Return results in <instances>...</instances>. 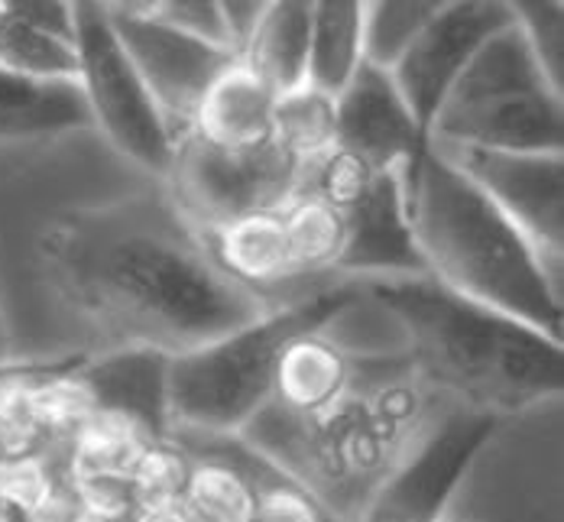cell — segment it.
Here are the masks:
<instances>
[{
  "mask_svg": "<svg viewBox=\"0 0 564 522\" xmlns=\"http://www.w3.org/2000/svg\"><path fill=\"white\" fill-rule=\"evenodd\" d=\"M36 253L53 295L105 350L178 357L280 305L221 273L166 198L127 195L58 211Z\"/></svg>",
  "mask_w": 564,
  "mask_h": 522,
  "instance_id": "1",
  "label": "cell"
},
{
  "mask_svg": "<svg viewBox=\"0 0 564 522\" xmlns=\"http://www.w3.org/2000/svg\"><path fill=\"white\" fill-rule=\"evenodd\" d=\"M442 403L405 357L357 360L354 387L328 412L299 418L267 406L237 438L299 483L328 520L360 522Z\"/></svg>",
  "mask_w": 564,
  "mask_h": 522,
  "instance_id": "2",
  "label": "cell"
},
{
  "mask_svg": "<svg viewBox=\"0 0 564 522\" xmlns=\"http://www.w3.org/2000/svg\"><path fill=\"white\" fill-rule=\"evenodd\" d=\"M360 292L383 305L402 331L415 380L457 406L497 418L562 403L558 341L467 302L435 280H373Z\"/></svg>",
  "mask_w": 564,
  "mask_h": 522,
  "instance_id": "3",
  "label": "cell"
},
{
  "mask_svg": "<svg viewBox=\"0 0 564 522\" xmlns=\"http://www.w3.org/2000/svg\"><path fill=\"white\" fill-rule=\"evenodd\" d=\"M409 225L429 280L562 345V280L432 146L409 185Z\"/></svg>",
  "mask_w": 564,
  "mask_h": 522,
  "instance_id": "4",
  "label": "cell"
},
{
  "mask_svg": "<svg viewBox=\"0 0 564 522\" xmlns=\"http://www.w3.org/2000/svg\"><path fill=\"white\" fill-rule=\"evenodd\" d=\"M360 283L332 280L318 290L280 302L263 318L230 331L225 338L170 357L166 367V412L170 438H237L273 393V367L282 345L292 335L325 328L347 302H354Z\"/></svg>",
  "mask_w": 564,
  "mask_h": 522,
  "instance_id": "5",
  "label": "cell"
},
{
  "mask_svg": "<svg viewBox=\"0 0 564 522\" xmlns=\"http://www.w3.org/2000/svg\"><path fill=\"white\" fill-rule=\"evenodd\" d=\"M562 91L516 17L474 53L429 127V143L497 153H562Z\"/></svg>",
  "mask_w": 564,
  "mask_h": 522,
  "instance_id": "6",
  "label": "cell"
},
{
  "mask_svg": "<svg viewBox=\"0 0 564 522\" xmlns=\"http://www.w3.org/2000/svg\"><path fill=\"white\" fill-rule=\"evenodd\" d=\"M302 163H295L276 140L260 146H215L185 133L172 150L170 205L198 233H212L243 215L280 211L299 192Z\"/></svg>",
  "mask_w": 564,
  "mask_h": 522,
  "instance_id": "7",
  "label": "cell"
},
{
  "mask_svg": "<svg viewBox=\"0 0 564 522\" xmlns=\"http://www.w3.org/2000/svg\"><path fill=\"white\" fill-rule=\"evenodd\" d=\"M78 88L91 115L95 133L108 140L113 153L153 178H166L175 150L166 117L143 88L137 68L117 43L105 3H72Z\"/></svg>",
  "mask_w": 564,
  "mask_h": 522,
  "instance_id": "8",
  "label": "cell"
},
{
  "mask_svg": "<svg viewBox=\"0 0 564 522\" xmlns=\"http://www.w3.org/2000/svg\"><path fill=\"white\" fill-rule=\"evenodd\" d=\"M503 418L442 403L419 442L383 480L360 522H442L452 516L454 493L484 455Z\"/></svg>",
  "mask_w": 564,
  "mask_h": 522,
  "instance_id": "9",
  "label": "cell"
},
{
  "mask_svg": "<svg viewBox=\"0 0 564 522\" xmlns=\"http://www.w3.org/2000/svg\"><path fill=\"white\" fill-rule=\"evenodd\" d=\"M105 13L117 43L178 143L192 130L195 111L212 81L237 56L160 23L150 3H105Z\"/></svg>",
  "mask_w": 564,
  "mask_h": 522,
  "instance_id": "10",
  "label": "cell"
},
{
  "mask_svg": "<svg viewBox=\"0 0 564 522\" xmlns=\"http://www.w3.org/2000/svg\"><path fill=\"white\" fill-rule=\"evenodd\" d=\"M445 163L470 178L507 215L552 276L562 280L564 160L562 153H497L429 143Z\"/></svg>",
  "mask_w": 564,
  "mask_h": 522,
  "instance_id": "11",
  "label": "cell"
},
{
  "mask_svg": "<svg viewBox=\"0 0 564 522\" xmlns=\"http://www.w3.org/2000/svg\"><path fill=\"white\" fill-rule=\"evenodd\" d=\"M507 23H512L509 3H438L429 23L390 68L399 98L425 137L457 75Z\"/></svg>",
  "mask_w": 564,
  "mask_h": 522,
  "instance_id": "12",
  "label": "cell"
},
{
  "mask_svg": "<svg viewBox=\"0 0 564 522\" xmlns=\"http://www.w3.org/2000/svg\"><path fill=\"white\" fill-rule=\"evenodd\" d=\"M335 146L380 173L405 175L412 185L429 137L399 98L390 72L364 62L335 98Z\"/></svg>",
  "mask_w": 564,
  "mask_h": 522,
  "instance_id": "13",
  "label": "cell"
},
{
  "mask_svg": "<svg viewBox=\"0 0 564 522\" xmlns=\"http://www.w3.org/2000/svg\"><path fill=\"white\" fill-rule=\"evenodd\" d=\"M344 250L338 276L350 283L373 280H422L425 263L419 257L409 225V178L377 173L373 182L344 211Z\"/></svg>",
  "mask_w": 564,
  "mask_h": 522,
  "instance_id": "14",
  "label": "cell"
},
{
  "mask_svg": "<svg viewBox=\"0 0 564 522\" xmlns=\"http://www.w3.org/2000/svg\"><path fill=\"white\" fill-rule=\"evenodd\" d=\"M0 68L30 81H78L72 3H0Z\"/></svg>",
  "mask_w": 564,
  "mask_h": 522,
  "instance_id": "15",
  "label": "cell"
},
{
  "mask_svg": "<svg viewBox=\"0 0 564 522\" xmlns=\"http://www.w3.org/2000/svg\"><path fill=\"white\" fill-rule=\"evenodd\" d=\"M357 380V360L338 348L325 328L292 335L273 367L270 406L285 415H318L340 403Z\"/></svg>",
  "mask_w": 564,
  "mask_h": 522,
  "instance_id": "16",
  "label": "cell"
},
{
  "mask_svg": "<svg viewBox=\"0 0 564 522\" xmlns=\"http://www.w3.org/2000/svg\"><path fill=\"white\" fill-rule=\"evenodd\" d=\"M166 367V354L147 348L98 350L78 360V370L88 380L98 409H113L137 418L153 438H170Z\"/></svg>",
  "mask_w": 564,
  "mask_h": 522,
  "instance_id": "17",
  "label": "cell"
},
{
  "mask_svg": "<svg viewBox=\"0 0 564 522\" xmlns=\"http://www.w3.org/2000/svg\"><path fill=\"white\" fill-rule=\"evenodd\" d=\"M95 133L78 81H30L0 68V146H40Z\"/></svg>",
  "mask_w": 564,
  "mask_h": 522,
  "instance_id": "18",
  "label": "cell"
},
{
  "mask_svg": "<svg viewBox=\"0 0 564 522\" xmlns=\"http://www.w3.org/2000/svg\"><path fill=\"white\" fill-rule=\"evenodd\" d=\"M202 243L208 247V253L221 267V273H227L234 283H240L243 290L257 292V295L273 298L270 295L273 290H285L292 283H315V280H299L292 270L280 211L243 215L230 225H221L212 233H205Z\"/></svg>",
  "mask_w": 564,
  "mask_h": 522,
  "instance_id": "19",
  "label": "cell"
},
{
  "mask_svg": "<svg viewBox=\"0 0 564 522\" xmlns=\"http://www.w3.org/2000/svg\"><path fill=\"white\" fill-rule=\"evenodd\" d=\"M276 95L237 56L205 91L192 130L215 146H260L273 140Z\"/></svg>",
  "mask_w": 564,
  "mask_h": 522,
  "instance_id": "20",
  "label": "cell"
},
{
  "mask_svg": "<svg viewBox=\"0 0 564 522\" xmlns=\"http://www.w3.org/2000/svg\"><path fill=\"white\" fill-rule=\"evenodd\" d=\"M312 3H267L240 58L263 78V85L285 98L305 88L308 78Z\"/></svg>",
  "mask_w": 564,
  "mask_h": 522,
  "instance_id": "21",
  "label": "cell"
},
{
  "mask_svg": "<svg viewBox=\"0 0 564 522\" xmlns=\"http://www.w3.org/2000/svg\"><path fill=\"white\" fill-rule=\"evenodd\" d=\"M364 65V3H312L308 78L305 88L338 98Z\"/></svg>",
  "mask_w": 564,
  "mask_h": 522,
  "instance_id": "22",
  "label": "cell"
},
{
  "mask_svg": "<svg viewBox=\"0 0 564 522\" xmlns=\"http://www.w3.org/2000/svg\"><path fill=\"white\" fill-rule=\"evenodd\" d=\"M163 438H153L137 418L113 412V409H95L78 432L68 438V458H65V477H123L130 480L133 467L140 465L143 452Z\"/></svg>",
  "mask_w": 564,
  "mask_h": 522,
  "instance_id": "23",
  "label": "cell"
},
{
  "mask_svg": "<svg viewBox=\"0 0 564 522\" xmlns=\"http://www.w3.org/2000/svg\"><path fill=\"white\" fill-rule=\"evenodd\" d=\"M282 233L289 260L299 280L338 276V260L344 250V215L318 195L299 192L280 208Z\"/></svg>",
  "mask_w": 564,
  "mask_h": 522,
  "instance_id": "24",
  "label": "cell"
},
{
  "mask_svg": "<svg viewBox=\"0 0 564 522\" xmlns=\"http://www.w3.org/2000/svg\"><path fill=\"white\" fill-rule=\"evenodd\" d=\"M182 510L192 522H253V470L225 455H192V470L182 490Z\"/></svg>",
  "mask_w": 564,
  "mask_h": 522,
  "instance_id": "25",
  "label": "cell"
},
{
  "mask_svg": "<svg viewBox=\"0 0 564 522\" xmlns=\"http://www.w3.org/2000/svg\"><path fill=\"white\" fill-rule=\"evenodd\" d=\"M98 409L88 380L78 370V360L65 367H36L30 387V415L40 438H72L78 425Z\"/></svg>",
  "mask_w": 564,
  "mask_h": 522,
  "instance_id": "26",
  "label": "cell"
},
{
  "mask_svg": "<svg viewBox=\"0 0 564 522\" xmlns=\"http://www.w3.org/2000/svg\"><path fill=\"white\" fill-rule=\"evenodd\" d=\"M273 140L302 166L322 160L335 150V101L312 88L276 98Z\"/></svg>",
  "mask_w": 564,
  "mask_h": 522,
  "instance_id": "27",
  "label": "cell"
},
{
  "mask_svg": "<svg viewBox=\"0 0 564 522\" xmlns=\"http://www.w3.org/2000/svg\"><path fill=\"white\" fill-rule=\"evenodd\" d=\"M438 3H364V62L390 72Z\"/></svg>",
  "mask_w": 564,
  "mask_h": 522,
  "instance_id": "28",
  "label": "cell"
},
{
  "mask_svg": "<svg viewBox=\"0 0 564 522\" xmlns=\"http://www.w3.org/2000/svg\"><path fill=\"white\" fill-rule=\"evenodd\" d=\"M188 470H192V452L182 442H175V438L153 442L130 474V490H133L137 510L182 503Z\"/></svg>",
  "mask_w": 564,
  "mask_h": 522,
  "instance_id": "29",
  "label": "cell"
},
{
  "mask_svg": "<svg viewBox=\"0 0 564 522\" xmlns=\"http://www.w3.org/2000/svg\"><path fill=\"white\" fill-rule=\"evenodd\" d=\"M58 474L50 465V458L36 448V452H23V455H10L0 461V503L23 520L26 513H33L46 493L56 487Z\"/></svg>",
  "mask_w": 564,
  "mask_h": 522,
  "instance_id": "30",
  "label": "cell"
},
{
  "mask_svg": "<svg viewBox=\"0 0 564 522\" xmlns=\"http://www.w3.org/2000/svg\"><path fill=\"white\" fill-rule=\"evenodd\" d=\"M253 480H257L253 522H332L299 483L282 477L267 461H260V470H253Z\"/></svg>",
  "mask_w": 564,
  "mask_h": 522,
  "instance_id": "31",
  "label": "cell"
},
{
  "mask_svg": "<svg viewBox=\"0 0 564 522\" xmlns=\"http://www.w3.org/2000/svg\"><path fill=\"white\" fill-rule=\"evenodd\" d=\"M509 7L535 62L542 65L549 81L562 91V3H509Z\"/></svg>",
  "mask_w": 564,
  "mask_h": 522,
  "instance_id": "32",
  "label": "cell"
},
{
  "mask_svg": "<svg viewBox=\"0 0 564 522\" xmlns=\"http://www.w3.org/2000/svg\"><path fill=\"white\" fill-rule=\"evenodd\" d=\"M65 477V474H62ZM85 522H130L137 513L130 480L123 477H65Z\"/></svg>",
  "mask_w": 564,
  "mask_h": 522,
  "instance_id": "33",
  "label": "cell"
},
{
  "mask_svg": "<svg viewBox=\"0 0 564 522\" xmlns=\"http://www.w3.org/2000/svg\"><path fill=\"white\" fill-rule=\"evenodd\" d=\"M153 17L160 23H166L172 30L192 36V40H202V43H212V46H221L227 53L230 50V40H227L225 17H221V3H208V0H172V3H150ZM237 56V53H234Z\"/></svg>",
  "mask_w": 564,
  "mask_h": 522,
  "instance_id": "34",
  "label": "cell"
},
{
  "mask_svg": "<svg viewBox=\"0 0 564 522\" xmlns=\"http://www.w3.org/2000/svg\"><path fill=\"white\" fill-rule=\"evenodd\" d=\"M20 522H85V516H82V507H78L68 480L58 474L56 487L46 493V500L33 513H26Z\"/></svg>",
  "mask_w": 564,
  "mask_h": 522,
  "instance_id": "35",
  "label": "cell"
},
{
  "mask_svg": "<svg viewBox=\"0 0 564 522\" xmlns=\"http://www.w3.org/2000/svg\"><path fill=\"white\" fill-rule=\"evenodd\" d=\"M267 3H221V17H225L227 40H230V50L240 56L263 17Z\"/></svg>",
  "mask_w": 564,
  "mask_h": 522,
  "instance_id": "36",
  "label": "cell"
},
{
  "mask_svg": "<svg viewBox=\"0 0 564 522\" xmlns=\"http://www.w3.org/2000/svg\"><path fill=\"white\" fill-rule=\"evenodd\" d=\"M130 522H192L185 516L182 503H170V507H147V510H137Z\"/></svg>",
  "mask_w": 564,
  "mask_h": 522,
  "instance_id": "37",
  "label": "cell"
},
{
  "mask_svg": "<svg viewBox=\"0 0 564 522\" xmlns=\"http://www.w3.org/2000/svg\"><path fill=\"white\" fill-rule=\"evenodd\" d=\"M3 357H7V338H3V322H0V367H3Z\"/></svg>",
  "mask_w": 564,
  "mask_h": 522,
  "instance_id": "38",
  "label": "cell"
},
{
  "mask_svg": "<svg viewBox=\"0 0 564 522\" xmlns=\"http://www.w3.org/2000/svg\"><path fill=\"white\" fill-rule=\"evenodd\" d=\"M0 522H20V520H17V516H13V513H10V510L0 503Z\"/></svg>",
  "mask_w": 564,
  "mask_h": 522,
  "instance_id": "39",
  "label": "cell"
},
{
  "mask_svg": "<svg viewBox=\"0 0 564 522\" xmlns=\"http://www.w3.org/2000/svg\"><path fill=\"white\" fill-rule=\"evenodd\" d=\"M3 458H7V455H3V448H0V461H3Z\"/></svg>",
  "mask_w": 564,
  "mask_h": 522,
  "instance_id": "40",
  "label": "cell"
}]
</instances>
